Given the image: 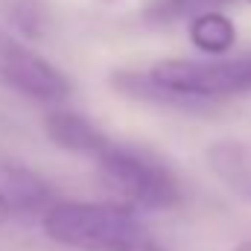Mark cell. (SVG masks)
I'll return each mask as SVG.
<instances>
[{
    "label": "cell",
    "mask_w": 251,
    "mask_h": 251,
    "mask_svg": "<svg viewBox=\"0 0 251 251\" xmlns=\"http://www.w3.org/2000/svg\"><path fill=\"white\" fill-rule=\"evenodd\" d=\"M44 131L62 149L94 161L100 176L128 207L170 210L181 201L178 178L167 164H161L146 149L117 143L88 117L76 111H50L44 117Z\"/></svg>",
    "instance_id": "obj_1"
},
{
    "label": "cell",
    "mask_w": 251,
    "mask_h": 251,
    "mask_svg": "<svg viewBox=\"0 0 251 251\" xmlns=\"http://www.w3.org/2000/svg\"><path fill=\"white\" fill-rule=\"evenodd\" d=\"M41 228L53 243L76 251H167L128 207L117 204L59 201Z\"/></svg>",
    "instance_id": "obj_2"
},
{
    "label": "cell",
    "mask_w": 251,
    "mask_h": 251,
    "mask_svg": "<svg viewBox=\"0 0 251 251\" xmlns=\"http://www.w3.org/2000/svg\"><path fill=\"white\" fill-rule=\"evenodd\" d=\"M173 108L251 91V53L231 59H167L146 70Z\"/></svg>",
    "instance_id": "obj_3"
},
{
    "label": "cell",
    "mask_w": 251,
    "mask_h": 251,
    "mask_svg": "<svg viewBox=\"0 0 251 251\" xmlns=\"http://www.w3.org/2000/svg\"><path fill=\"white\" fill-rule=\"evenodd\" d=\"M0 82L21 97L38 102H62L70 97V82L62 70L35 56L15 35L0 29Z\"/></svg>",
    "instance_id": "obj_4"
},
{
    "label": "cell",
    "mask_w": 251,
    "mask_h": 251,
    "mask_svg": "<svg viewBox=\"0 0 251 251\" xmlns=\"http://www.w3.org/2000/svg\"><path fill=\"white\" fill-rule=\"evenodd\" d=\"M56 190L24 161L0 152V216H47L56 207Z\"/></svg>",
    "instance_id": "obj_5"
},
{
    "label": "cell",
    "mask_w": 251,
    "mask_h": 251,
    "mask_svg": "<svg viewBox=\"0 0 251 251\" xmlns=\"http://www.w3.org/2000/svg\"><path fill=\"white\" fill-rule=\"evenodd\" d=\"M207 167L237 199L251 201V143L216 140L207 146Z\"/></svg>",
    "instance_id": "obj_6"
},
{
    "label": "cell",
    "mask_w": 251,
    "mask_h": 251,
    "mask_svg": "<svg viewBox=\"0 0 251 251\" xmlns=\"http://www.w3.org/2000/svg\"><path fill=\"white\" fill-rule=\"evenodd\" d=\"M190 41L207 53V56H222L234 47L237 41V29L231 24L228 15L222 12H207V15H199L190 26Z\"/></svg>",
    "instance_id": "obj_7"
},
{
    "label": "cell",
    "mask_w": 251,
    "mask_h": 251,
    "mask_svg": "<svg viewBox=\"0 0 251 251\" xmlns=\"http://www.w3.org/2000/svg\"><path fill=\"white\" fill-rule=\"evenodd\" d=\"M231 0H152L146 3V18L152 24H170V21H181V18H199L207 12H219V6H225Z\"/></svg>",
    "instance_id": "obj_8"
},
{
    "label": "cell",
    "mask_w": 251,
    "mask_h": 251,
    "mask_svg": "<svg viewBox=\"0 0 251 251\" xmlns=\"http://www.w3.org/2000/svg\"><path fill=\"white\" fill-rule=\"evenodd\" d=\"M0 15L24 35H41L47 26V0H0Z\"/></svg>",
    "instance_id": "obj_9"
},
{
    "label": "cell",
    "mask_w": 251,
    "mask_h": 251,
    "mask_svg": "<svg viewBox=\"0 0 251 251\" xmlns=\"http://www.w3.org/2000/svg\"><path fill=\"white\" fill-rule=\"evenodd\" d=\"M234 251H251V240H249V243H240Z\"/></svg>",
    "instance_id": "obj_10"
},
{
    "label": "cell",
    "mask_w": 251,
    "mask_h": 251,
    "mask_svg": "<svg viewBox=\"0 0 251 251\" xmlns=\"http://www.w3.org/2000/svg\"><path fill=\"white\" fill-rule=\"evenodd\" d=\"M249 3H251V0H249Z\"/></svg>",
    "instance_id": "obj_11"
}]
</instances>
